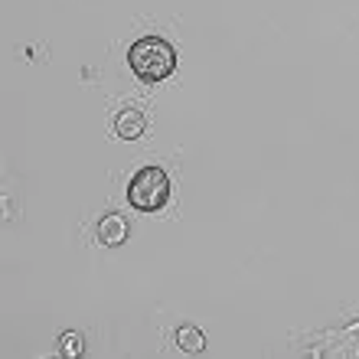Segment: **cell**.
Wrapping results in <instances>:
<instances>
[{
    "mask_svg": "<svg viewBox=\"0 0 359 359\" xmlns=\"http://www.w3.org/2000/svg\"><path fill=\"white\" fill-rule=\"evenodd\" d=\"M128 62H131V72L141 82H163L177 69V49L163 36H144L131 46Z\"/></svg>",
    "mask_w": 359,
    "mask_h": 359,
    "instance_id": "6da1fadb",
    "label": "cell"
},
{
    "mask_svg": "<svg viewBox=\"0 0 359 359\" xmlns=\"http://www.w3.org/2000/svg\"><path fill=\"white\" fill-rule=\"evenodd\" d=\"M128 203L141 212H157L170 203V177L161 167H144L128 187Z\"/></svg>",
    "mask_w": 359,
    "mask_h": 359,
    "instance_id": "7a4b0ae2",
    "label": "cell"
},
{
    "mask_svg": "<svg viewBox=\"0 0 359 359\" xmlns=\"http://www.w3.org/2000/svg\"><path fill=\"white\" fill-rule=\"evenodd\" d=\"M95 238L108 248H118L124 245V238H128V219L118 216V212H108V216L98 219V226H95Z\"/></svg>",
    "mask_w": 359,
    "mask_h": 359,
    "instance_id": "3957f363",
    "label": "cell"
},
{
    "mask_svg": "<svg viewBox=\"0 0 359 359\" xmlns=\"http://www.w3.org/2000/svg\"><path fill=\"white\" fill-rule=\"evenodd\" d=\"M144 131H147V118H144V111H137V108H124V111H118V118H114V134H118L121 141H134V137H141Z\"/></svg>",
    "mask_w": 359,
    "mask_h": 359,
    "instance_id": "277c9868",
    "label": "cell"
},
{
    "mask_svg": "<svg viewBox=\"0 0 359 359\" xmlns=\"http://www.w3.org/2000/svg\"><path fill=\"white\" fill-rule=\"evenodd\" d=\"M173 340H177V346H180L183 353H203V350H206V340H203V333H199L196 327H189V323L177 327Z\"/></svg>",
    "mask_w": 359,
    "mask_h": 359,
    "instance_id": "5b68a950",
    "label": "cell"
},
{
    "mask_svg": "<svg viewBox=\"0 0 359 359\" xmlns=\"http://www.w3.org/2000/svg\"><path fill=\"white\" fill-rule=\"evenodd\" d=\"M82 350H86V346H82V337H79V333H66V337H62V353L82 356Z\"/></svg>",
    "mask_w": 359,
    "mask_h": 359,
    "instance_id": "8992f818",
    "label": "cell"
}]
</instances>
